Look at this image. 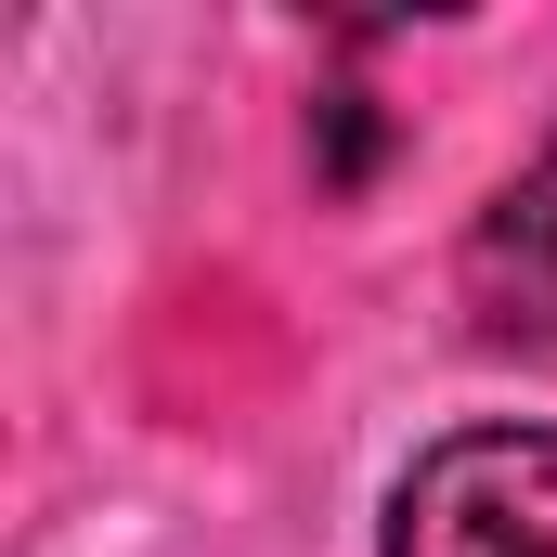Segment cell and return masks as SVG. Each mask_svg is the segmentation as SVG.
Here are the masks:
<instances>
[{
  "label": "cell",
  "mask_w": 557,
  "mask_h": 557,
  "mask_svg": "<svg viewBox=\"0 0 557 557\" xmlns=\"http://www.w3.org/2000/svg\"><path fill=\"white\" fill-rule=\"evenodd\" d=\"M376 557H557V428H454L389 480Z\"/></svg>",
  "instance_id": "1"
},
{
  "label": "cell",
  "mask_w": 557,
  "mask_h": 557,
  "mask_svg": "<svg viewBox=\"0 0 557 557\" xmlns=\"http://www.w3.org/2000/svg\"><path fill=\"white\" fill-rule=\"evenodd\" d=\"M467 311H480L493 350L557 363V131L532 143V169L480 208V234H467Z\"/></svg>",
  "instance_id": "2"
},
{
  "label": "cell",
  "mask_w": 557,
  "mask_h": 557,
  "mask_svg": "<svg viewBox=\"0 0 557 557\" xmlns=\"http://www.w3.org/2000/svg\"><path fill=\"white\" fill-rule=\"evenodd\" d=\"M311 117H324V182H363V169H376V104H363V91H324Z\"/></svg>",
  "instance_id": "3"
}]
</instances>
